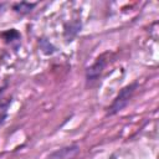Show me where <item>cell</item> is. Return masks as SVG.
Segmentation results:
<instances>
[{
    "instance_id": "cell-4",
    "label": "cell",
    "mask_w": 159,
    "mask_h": 159,
    "mask_svg": "<svg viewBox=\"0 0 159 159\" xmlns=\"http://www.w3.org/2000/svg\"><path fill=\"white\" fill-rule=\"evenodd\" d=\"M81 31V22L80 21H72L70 24L66 25L65 27V39L67 42H71L76 36L77 34Z\"/></svg>"
},
{
    "instance_id": "cell-3",
    "label": "cell",
    "mask_w": 159,
    "mask_h": 159,
    "mask_svg": "<svg viewBox=\"0 0 159 159\" xmlns=\"http://www.w3.org/2000/svg\"><path fill=\"white\" fill-rule=\"evenodd\" d=\"M78 153H80V147L77 144H71L56 149L46 159H73Z\"/></svg>"
},
{
    "instance_id": "cell-8",
    "label": "cell",
    "mask_w": 159,
    "mask_h": 159,
    "mask_svg": "<svg viewBox=\"0 0 159 159\" xmlns=\"http://www.w3.org/2000/svg\"><path fill=\"white\" fill-rule=\"evenodd\" d=\"M40 48H41V51H42L45 55H52V53L56 52V47H55L50 41L45 40V39L40 40Z\"/></svg>"
},
{
    "instance_id": "cell-5",
    "label": "cell",
    "mask_w": 159,
    "mask_h": 159,
    "mask_svg": "<svg viewBox=\"0 0 159 159\" xmlns=\"http://www.w3.org/2000/svg\"><path fill=\"white\" fill-rule=\"evenodd\" d=\"M36 6V2H25V1H21V2H16L12 5V10L20 15H26V14H30L32 11V9Z\"/></svg>"
},
{
    "instance_id": "cell-9",
    "label": "cell",
    "mask_w": 159,
    "mask_h": 159,
    "mask_svg": "<svg viewBox=\"0 0 159 159\" xmlns=\"http://www.w3.org/2000/svg\"><path fill=\"white\" fill-rule=\"evenodd\" d=\"M0 7H1V5H0Z\"/></svg>"
},
{
    "instance_id": "cell-6",
    "label": "cell",
    "mask_w": 159,
    "mask_h": 159,
    "mask_svg": "<svg viewBox=\"0 0 159 159\" xmlns=\"http://www.w3.org/2000/svg\"><path fill=\"white\" fill-rule=\"evenodd\" d=\"M0 36L4 39V41L6 43H12L14 41H17L20 42V34L15 30V29H11V30H7V31H4L0 34Z\"/></svg>"
},
{
    "instance_id": "cell-7",
    "label": "cell",
    "mask_w": 159,
    "mask_h": 159,
    "mask_svg": "<svg viewBox=\"0 0 159 159\" xmlns=\"http://www.w3.org/2000/svg\"><path fill=\"white\" fill-rule=\"evenodd\" d=\"M11 103V98H2L0 93V125L4 123L6 116H7V108Z\"/></svg>"
},
{
    "instance_id": "cell-1",
    "label": "cell",
    "mask_w": 159,
    "mask_h": 159,
    "mask_svg": "<svg viewBox=\"0 0 159 159\" xmlns=\"http://www.w3.org/2000/svg\"><path fill=\"white\" fill-rule=\"evenodd\" d=\"M138 84L139 83L137 81H134V82L124 86L118 92V94L114 97V99L112 101V103L109 104V107L107 108V116H114V114L119 113L120 111H123L128 106V103L130 102V99H132L135 89L138 88Z\"/></svg>"
},
{
    "instance_id": "cell-2",
    "label": "cell",
    "mask_w": 159,
    "mask_h": 159,
    "mask_svg": "<svg viewBox=\"0 0 159 159\" xmlns=\"http://www.w3.org/2000/svg\"><path fill=\"white\" fill-rule=\"evenodd\" d=\"M106 55H102L99 57L96 58V61L86 70V81H87V84H93L94 82H97L107 65V60L104 57Z\"/></svg>"
}]
</instances>
